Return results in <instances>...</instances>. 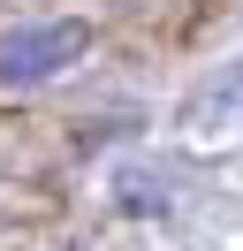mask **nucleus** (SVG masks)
<instances>
[{
  "label": "nucleus",
  "mask_w": 243,
  "mask_h": 251,
  "mask_svg": "<svg viewBox=\"0 0 243 251\" xmlns=\"http://www.w3.org/2000/svg\"><path fill=\"white\" fill-rule=\"evenodd\" d=\"M84 46H91L84 16H46V23L0 31V92H38V84H53L61 69L84 61Z\"/></svg>",
  "instance_id": "nucleus-1"
}]
</instances>
